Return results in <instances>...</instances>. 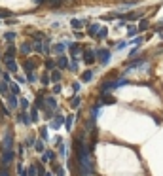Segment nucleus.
I'll return each instance as SVG.
<instances>
[{"label":"nucleus","mask_w":163,"mask_h":176,"mask_svg":"<svg viewBox=\"0 0 163 176\" xmlns=\"http://www.w3.org/2000/svg\"><path fill=\"white\" fill-rule=\"evenodd\" d=\"M76 153H78V163L82 169V174L87 176L91 174V163H89V150L84 142V136L76 138Z\"/></svg>","instance_id":"nucleus-1"},{"label":"nucleus","mask_w":163,"mask_h":176,"mask_svg":"<svg viewBox=\"0 0 163 176\" xmlns=\"http://www.w3.org/2000/svg\"><path fill=\"white\" fill-rule=\"evenodd\" d=\"M34 38H36L34 49H36L38 53H48V40H44L42 34H34Z\"/></svg>","instance_id":"nucleus-2"},{"label":"nucleus","mask_w":163,"mask_h":176,"mask_svg":"<svg viewBox=\"0 0 163 176\" xmlns=\"http://www.w3.org/2000/svg\"><path fill=\"white\" fill-rule=\"evenodd\" d=\"M13 146V136H12V133H6L4 134V140H2V150H12Z\"/></svg>","instance_id":"nucleus-3"},{"label":"nucleus","mask_w":163,"mask_h":176,"mask_svg":"<svg viewBox=\"0 0 163 176\" xmlns=\"http://www.w3.org/2000/svg\"><path fill=\"white\" fill-rule=\"evenodd\" d=\"M12 161H13V152H12V150H4V153H2V165H6V167H8Z\"/></svg>","instance_id":"nucleus-4"},{"label":"nucleus","mask_w":163,"mask_h":176,"mask_svg":"<svg viewBox=\"0 0 163 176\" xmlns=\"http://www.w3.org/2000/svg\"><path fill=\"white\" fill-rule=\"evenodd\" d=\"M97 57L101 59V63H103V65H106V63H108V59H110V51L108 49H99V51H97Z\"/></svg>","instance_id":"nucleus-5"},{"label":"nucleus","mask_w":163,"mask_h":176,"mask_svg":"<svg viewBox=\"0 0 163 176\" xmlns=\"http://www.w3.org/2000/svg\"><path fill=\"white\" fill-rule=\"evenodd\" d=\"M84 61H85V65H91V63H93V61H95V53H93V51H85V53H84Z\"/></svg>","instance_id":"nucleus-6"},{"label":"nucleus","mask_w":163,"mask_h":176,"mask_svg":"<svg viewBox=\"0 0 163 176\" xmlns=\"http://www.w3.org/2000/svg\"><path fill=\"white\" fill-rule=\"evenodd\" d=\"M6 68H8L10 72H15V70H17V65H15L13 59H8V61H6Z\"/></svg>","instance_id":"nucleus-7"},{"label":"nucleus","mask_w":163,"mask_h":176,"mask_svg":"<svg viewBox=\"0 0 163 176\" xmlns=\"http://www.w3.org/2000/svg\"><path fill=\"white\" fill-rule=\"evenodd\" d=\"M34 66H36V63H34L32 59L25 61V70H27V72H32V70H34Z\"/></svg>","instance_id":"nucleus-8"},{"label":"nucleus","mask_w":163,"mask_h":176,"mask_svg":"<svg viewBox=\"0 0 163 176\" xmlns=\"http://www.w3.org/2000/svg\"><path fill=\"white\" fill-rule=\"evenodd\" d=\"M63 121H65L63 117H61V116H57V117H55V120L51 121V127H53V129H59V127H61V123H63Z\"/></svg>","instance_id":"nucleus-9"},{"label":"nucleus","mask_w":163,"mask_h":176,"mask_svg":"<svg viewBox=\"0 0 163 176\" xmlns=\"http://www.w3.org/2000/svg\"><path fill=\"white\" fill-rule=\"evenodd\" d=\"M30 51H32V48H30V44L29 42H25L23 45H21V53H25V55H29Z\"/></svg>","instance_id":"nucleus-10"},{"label":"nucleus","mask_w":163,"mask_h":176,"mask_svg":"<svg viewBox=\"0 0 163 176\" xmlns=\"http://www.w3.org/2000/svg\"><path fill=\"white\" fill-rule=\"evenodd\" d=\"M91 78H93V72L87 70V72H84V74H82V81H91Z\"/></svg>","instance_id":"nucleus-11"},{"label":"nucleus","mask_w":163,"mask_h":176,"mask_svg":"<svg viewBox=\"0 0 163 176\" xmlns=\"http://www.w3.org/2000/svg\"><path fill=\"white\" fill-rule=\"evenodd\" d=\"M13 55H15V48H13V45H10L8 51H6V61L8 59H13Z\"/></svg>","instance_id":"nucleus-12"},{"label":"nucleus","mask_w":163,"mask_h":176,"mask_svg":"<svg viewBox=\"0 0 163 176\" xmlns=\"http://www.w3.org/2000/svg\"><path fill=\"white\" fill-rule=\"evenodd\" d=\"M8 89L12 91V95H19V87H17V84H10Z\"/></svg>","instance_id":"nucleus-13"},{"label":"nucleus","mask_w":163,"mask_h":176,"mask_svg":"<svg viewBox=\"0 0 163 176\" xmlns=\"http://www.w3.org/2000/svg\"><path fill=\"white\" fill-rule=\"evenodd\" d=\"M99 30H101L99 25H91V27H89V34H91V36H97V32H99Z\"/></svg>","instance_id":"nucleus-14"},{"label":"nucleus","mask_w":163,"mask_h":176,"mask_svg":"<svg viewBox=\"0 0 163 176\" xmlns=\"http://www.w3.org/2000/svg\"><path fill=\"white\" fill-rule=\"evenodd\" d=\"M70 25H72L74 29H80V27H84V25H85V21H80V19H72V23H70Z\"/></svg>","instance_id":"nucleus-15"},{"label":"nucleus","mask_w":163,"mask_h":176,"mask_svg":"<svg viewBox=\"0 0 163 176\" xmlns=\"http://www.w3.org/2000/svg\"><path fill=\"white\" fill-rule=\"evenodd\" d=\"M8 104H10V108H15V106H17V100H15V95H10V97H8Z\"/></svg>","instance_id":"nucleus-16"},{"label":"nucleus","mask_w":163,"mask_h":176,"mask_svg":"<svg viewBox=\"0 0 163 176\" xmlns=\"http://www.w3.org/2000/svg\"><path fill=\"white\" fill-rule=\"evenodd\" d=\"M51 80L55 81V84H59V81H61V72H59V70H53V74H51Z\"/></svg>","instance_id":"nucleus-17"},{"label":"nucleus","mask_w":163,"mask_h":176,"mask_svg":"<svg viewBox=\"0 0 163 176\" xmlns=\"http://www.w3.org/2000/svg\"><path fill=\"white\" fill-rule=\"evenodd\" d=\"M101 95H103V102H106V104H112V102H114V97H108L106 93H101Z\"/></svg>","instance_id":"nucleus-18"},{"label":"nucleus","mask_w":163,"mask_h":176,"mask_svg":"<svg viewBox=\"0 0 163 176\" xmlns=\"http://www.w3.org/2000/svg\"><path fill=\"white\" fill-rule=\"evenodd\" d=\"M19 121H23L25 125H30V117H27V114H21V116H19Z\"/></svg>","instance_id":"nucleus-19"},{"label":"nucleus","mask_w":163,"mask_h":176,"mask_svg":"<svg viewBox=\"0 0 163 176\" xmlns=\"http://www.w3.org/2000/svg\"><path fill=\"white\" fill-rule=\"evenodd\" d=\"M46 2L49 4V6H53V8H57V6H61L63 4V0H46Z\"/></svg>","instance_id":"nucleus-20"},{"label":"nucleus","mask_w":163,"mask_h":176,"mask_svg":"<svg viewBox=\"0 0 163 176\" xmlns=\"http://www.w3.org/2000/svg\"><path fill=\"white\" fill-rule=\"evenodd\" d=\"M72 121H74V116H68L67 120H65V125H67V129L72 127Z\"/></svg>","instance_id":"nucleus-21"},{"label":"nucleus","mask_w":163,"mask_h":176,"mask_svg":"<svg viewBox=\"0 0 163 176\" xmlns=\"http://www.w3.org/2000/svg\"><path fill=\"white\" fill-rule=\"evenodd\" d=\"M67 63H68L67 57H61V59H59V66H61V68H65V66H67Z\"/></svg>","instance_id":"nucleus-22"},{"label":"nucleus","mask_w":163,"mask_h":176,"mask_svg":"<svg viewBox=\"0 0 163 176\" xmlns=\"http://www.w3.org/2000/svg\"><path fill=\"white\" fill-rule=\"evenodd\" d=\"M30 121H38V112H36V106H34L32 114H30Z\"/></svg>","instance_id":"nucleus-23"},{"label":"nucleus","mask_w":163,"mask_h":176,"mask_svg":"<svg viewBox=\"0 0 163 176\" xmlns=\"http://www.w3.org/2000/svg\"><path fill=\"white\" fill-rule=\"evenodd\" d=\"M40 134H42V140H49V138H48V129H40Z\"/></svg>","instance_id":"nucleus-24"},{"label":"nucleus","mask_w":163,"mask_h":176,"mask_svg":"<svg viewBox=\"0 0 163 176\" xmlns=\"http://www.w3.org/2000/svg\"><path fill=\"white\" fill-rule=\"evenodd\" d=\"M46 68H51V70L55 68V63H53L51 59H48V61H46Z\"/></svg>","instance_id":"nucleus-25"},{"label":"nucleus","mask_w":163,"mask_h":176,"mask_svg":"<svg viewBox=\"0 0 163 176\" xmlns=\"http://www.w3.org/2000/svg\"><path fill=\"white\" fill-rule=\"evenodd\" d=\"M70 104H72V108H76V106L80 104V97H74V99L70 100Z\"/></svg>","instance_id":"nucleus-26"},{"label":"nucleus","mask_w":163,"mask_h":176,"mask_svg":"<svg viewBox=\"0 0 163 176\" xmlns=\"http://www.w3.org/2000/svg\"><path fill=\"white\" fill-rule=\"evenodd\" d=\"M19 104H21V110H27V106H29V100H27V99H21V102H19Z\"/></svg>","instance_id":"nucleus-27"},{"label":"nucleus","mask_w":163,"mask_h":176,"mask_svg":"<svg viewBox=\"0 0 163 176\" xmlns=\"http://www.w3.org/2000/svg\"><path fill=\"white\" fill-rule=\"evenodd\" d=\"M34 148H36V152H42V150H44V144H42V142L38 140L36 144H34Z\"/></svg>","instance_id":"nucleus-28"},{"label":"nucleus","mask_w":163,"mask_h":176,"mask_svg":"<svg viewBox=\"0 0 163 176\" xmlns=\"http://www.w3.org/2000/svg\"><path fill=\"white\" fill-rule=\"evenodd\" d=\"M101 114V104H97V106H93V116H99Z\"/></svg>","instance_id":"nucleus-29"},{"label":"nucleus","mask_w":163,"mask_h":176,"mask_svg":"<svg viewBox=\"0 0 163 176\" xmlns=\"http://www.w3.org/2000/svg\"><path fill=\"white\" fill-rule=\"evenodd\" d=\"M38 176H46V170H44V167H42V165H38Z\"/></svg>","instance_id":"nucleus-30"},{"label":"nucleus","mask_w":163,"mask_h":176,"mask_svg":"<svg viewBox=\"0 0 163 176\" xmlns=\"http://www.w3.org/2000/svg\"><path fill=\"white\" fill-rule=\"evenodd\" d=\"M63 49H65L63 44H57V45H55V51H57V53H63Z\"/></svg>","instance_id":"nucleus-31"},{"label":"nucleus","mask_w":163,"mask_h":176,"mask_svg":"<svg viewBox=\"0 0 163 176\" xmlns=\"http://www.w3.org/2000/svg\"><path fill=\"white\" fill-rule=\"evenodd\" d=\"M139 29H140V30H144V29H148V21H140V25H139Z\"/></svg>","instance_id":"nucleus-32"},{"label":"nucleus","mask_w":163,"mask_h":176,"mask_svg":"<svg viewBox=\"0 0 163 176\" xmlns=\"http://www.w3.org/2000/svg\"><path fill=\"white\" fill-rule=\"evenodd\" d=\"M42 84H44V85L49 84V76H42Z\"/></svg>","instance_id":"nucleus-33"},{"label":"nucleus","mask_w":163,"mask_h":176,"mask_svg":"<svg viewBox=\"0 0 163 176\" xmlns=\"http://www.w3.org/2000/svg\"><path fill=\"white\" fill-rule=\"evenodd\" d=\"M6 38L10 40V42H13V38H15V34H13V32H8V34H6Z\"/></svg>","instance_id":"nucleus-34"},{"label":"nucleus","mask_w":163,"mask_h":176,"mask_svg":"<svg viewBox=\"0 0 163 176\" xmlns=\"http://www.w3.org/2000/svg\"><path fill=\"white\" fill-rule=\"evenodd\" d=\"M34 80H36V76H34L32 72H29V81H34Z\"/></svg>","instance_id":"nucleus-35"},{"label":"nucleus","mask_w":163,"mask_h":176,"mask_svg":"<svg viewBox=\"0 0 163 176\" xmlns=\"http://www.w3.org/2000/svg\"><path fill=\"white\" fill-rule=\"evenodd\" d=\"M0 176H10V174H8L6 169H0Z\"/></svg>","instance_id":"nucleus-36"},{"label":"nucleus","mask_w":163,"mask_h":176,"mask_svg":"<svg viewBox=\"0 0 163 176\" xmlns=\"http://www.w3.org/2000/svg\"><path fill=\"white\" fill-rule=\"evenodd\" d=\"M80 53V49H78V45H74V48H72V55H78Z\"/></svg>","instance_id":"nucleus-37"},{"label":"nucleus","mask_w":163,"mask_h":176,"mask_svg":"<svg viewBox=\"0 0 163 176\" xmlns=\"http://www.w3.org/2000/svg\"><path fill=\"white\" fill-rule=\"evenodd\" d=\"M135 34H137V29L131 27V29H129V36H135Z\"/></svg>","instance_id":"nucleus-38"},{"label":"nucleus","mask_w":163,"mask_h":176,"mask_svg":"<svg viewBox=\"0 0 163 176\" xmlns=\"http://www.w3.org/2000/svg\"><path fill=\"white\" fill-rule=\"evenodd\" d=\"M29 176H34V165H32V167H29Z\"/></svg>","instance_id":"nucleus-39"},{"label":"nucleus","mask_w":163,"mask_h":176,"mask_svg":"<svg viewBox=\"0 0 163 176\" xmlns=\"http://www.w3.org/2000/svg\"><path fill=\"white\" fill-rule=\"evenodd\" d=\"M59 91H61V85L57 84V85H55V87H53V93H59Z\"/></svg>","instance_id":"nucleus-40"},{"label":"nucleus","mask_w":163,"mask_h":176,"mask_svg":"<svg viewBox=\"0 0 163 176\" xmlns=\"http://www.w3.org/2000/svg\"><path fill=\"white\" fill-rule=\"evenodd\" d=\"M46 0H34V4H44Z\"/></svg>","instance_id":"nucleus-41"},{"label":"nucleus","mask_w":163,"mask_h":176,"mask_svg":"<svg viewBox=\"0 0 163 176\" xmlns=\"http://www.w3.org/2000/svg\"><path fill=\"white\" fill-rule=\"evenodd\" d=\"M46 176H53V174H48V172H46Z\"/></svg>","instance_id":"nucleus-42"},{"label":"nucleus","mask_w":163,"mask_h":176,"mask_svg":"<svg viewBox=\"0 0 163 176\" xmlns=\"http://www.w3.org/2000/svg\"><path fill=\"white\" fill-rule=\"evenodd\" d=\"M161 38H163V32H161Z\"/></svg>","instance_id":"nucleus-43"}]
</instances>
